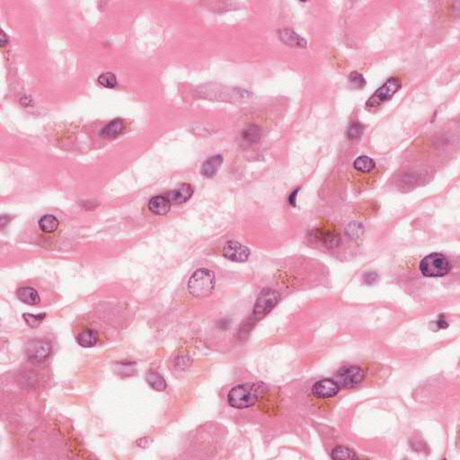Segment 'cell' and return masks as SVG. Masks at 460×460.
I'll return each mask as SVG.
<instances>
[{"instance_id":"cell-1","label":"cell","mask_w":460,"mask_h":460,"mask_svg":"<svg viewBox=\"0 0 460 460\" xmlns=\"http://www.w3.org/2000/svg\"><path fill=\"white\" fill-rule=\"evenodd\" d=\"M263 382H246L234 386L227 395V403L237 409L249 408L256 405L267 393Z\"/></svg>"},{"instance_id":"cell-2","label":"cell","mask_w":460,"mask_h":460,"mask_svg":"<svg viewBox=\"0 0 460 460\" xmlns=\"http://www.w3.org/2000/svg\"><path fill=\"white\" fill-rule=\"evenodd\" d=\"M215 283V275L213 271L201 268L194 271L191 276L188 282V290L194 297H207L214 290Z\"/></svg>"},{"instance_id":"cell-3","label":"cell","mask_w":460,"mask_h":460,"mask_svg":"<svg viewBox=\"0 0 460 460\" xmlns=\"http://www.w3.org/2000/svg\"><path fill=\"white\" fill-rule=\"evenodd\" d=\"M420 270L426 277H442L450 271L451 264L444 255L433 252L423 258Z\"/></svg>"},{"instance_id":"cell-4","label":"cell","mask_w":460,"mask_h":460,"mask_svg":"<svg viewBox=\"0 0 460 460\" xmlns=\"http://www.w3.org/2000/svg\"><path fill=\"white\" fill-rule=\"evenodd\" d=\"M280 300L281 295L278 291L270 288L262 290L254 307L252 318L256 320L264 318L278 304Z\"/></svg>"},{"instance_id":"cell-5","label":"cell","mask_w":460,"mask_h":460,"mask_svg":"<svg viewBox=\"0 0 460 460\" xmlns=\"http://www.w3.org/2000/svg\"><path fill=\"white\" fill-rule=\"evenodd\" d=\"M365 379V372L358 366L342 367L335 373L334 380L341 389H349L360 385Z\"/></svg>"},{"instance_id":"cell-6","label":"cell","mask_w":460,"mask_h":460,"mask_svg":"<svg viewBox=\"0 0 460 460\" xmlns=\"http://www.w3.org/2000/svg\"><path fill=\"white\" fill-rule=\"evenodd\" d=\"M401 82L397 78H391L373 94L366 103V109L373 110L393 97L401 88Z\"/></svg>"},{"instance_id":"cell-7","label":"cell","mask_w":460,"mask_h":460,"mask_svg":"<svg viewBox=\"0 0 460 460\" xmlns=\"http://www.w3.org/2000/svg\"><path fill=\"white\" fill-rule=\"evenodd\" d=\"M249 256L250 250L238 242H227L223 248V256L236 263L246 262L248 260Z\"/></svg>"},{"instance_id":"cell-8","label":"cell","mask_w":460,"mask_h":460,"mask_svg":"<svg viewBox=\"0 0 460 460\" xmlns=\"http://www.w3.org/2000/svg\"><path fill=\"white\" fill-rule=\"evenodd\" d=\"M341 388L333 379H321L315 383L312 387L313 396L321 399L334 397L340 392Z\"/></svg>"},{"instance_id":"cell-9","label":"cell","mask_w":460,"mask_h":460,"mask_svg":"<svg viewBox=\"0 0 460 460\" xmlns=\"http://www.w3.org/2000/svg\"><path fill=\"white\" fill-rule=\"evenodd\" d=\"M26 353L28 358L34 362H40L44 360L51 353V345L46 341H31L27 345Z\"/></svg>"},{"instance_id":"cell-10","label":"cell","mask_w":460,"mask_h":460,"mask_svg":"<svg viewBox=\"0 0 460 460\" xmlns=\"http://www.w3.org/2000/svg\"><path fill=\"white\" fill-rule=\"evenodd\" d=\"M314 234L315 239L321 242V244L327 247L334 248L339 245L340 235L332 227L330 228L328 226H321L318 229L314 231Z\"/></svg>"},{"instance_id":"cell-11","label":"cell","mask_w":460,"mask_h":460,"mask_svg":"<svg viewBox=\"0 0 460 460\" xmlns=\"http://www.w3.org/2000/svg\"><path fill=\"white\" fill-rule=\"evenodd\" d=\"M193 194V188L189 183H182L178 188L168 193L167 198L171 204H182L189 200Z\"/></svg>"},{"instance_id":"cell-12","label":"cell","mask_w":460,"mask_h":460,"mask_svg":"<svg viewBox=\"0 0 460 460\" xmlns=\"http://www.w3.org/2000/svg\"><path fill=\"white\" fill-rule=\"evenodd\" d=\"M279 38L280 40L288 46L297 47V48H306L307 47V41L304 38L301 37L297 33L290 29H283L279 31Z\"/></svg>"},{"instance_id":"cell-13","label":"cell","mask_w":460,"mask_h":460,"mask_svg":"<svg viewBox=\"0 0 460 460\" xmlns=\"http://www.w3.org/2000/svg\"><path fill=\"white\" fill-rule=\"evenodd\" d=\"M223 164V156L220 155L213 156L210 157L202 164L200 168L201 175H204L207 178H212L218 173L219 168Z\"/></svg>"},{"instance_id":"cell-14","label":"cell","mask_w":460,"mask_h":460,"mask_svg":"<svg viewBox=\"0 0 460 460\" xmlns=\"http://www.w3.org/2000/svg\"><path fill=\"white\" fill-rule=\"evenodd\" d=\"M171 205L170 200H168L167 196L159 195L153 197L149 200V208L156 215H166L170 211Z\"/></svg>"},{"instance_id":"cell-15","label":"cell","mask_w":460,"mask_h":460,"mask_svg":"<svg viewBox=\"0 0 460 460\" xmlns=\"http://www.w3.org/2000/svg\"><path fill=\"white\" fill-rule=\"evenodd\" d=\"M16 295H17L19 301H22V303L26 305L34 306V305H37L41 301L37 291L31 287L19 288Z\"/></svg>"},{"instance_id":"cell-16","label":"cell","mask_w":460,"mask_h":460,"mask_svg":"<svg viewBox=\"0 0 460 460\" xmlns=\"http://www.w3.org/2000/svg\"><path fill=\"white\" fill-rule=\"evenodd\" d=\"M99 338V334L97 330L95 329H85V330L81 332L78 334L77 338V341L78 344L85 347V348H90L93 347L97 344Z\"/></svg>"},{"instance_id":"cell-17","label":"cell","mask_w":460,"mask_h":460,"mask_svg":"<svg viewBox=\"0 0 460 460\" xmlns=\"http://www.w3.org/2000/svg\"><path fill=\"white\" fill-rule=\"evenodd\" d=\"M125 123L122 119H115L108 123L101 130V136L104 137H114L123 132Z\"/></svg>"},{"instance_id":"cell-18","label":"cell","mask_w":460,"mask_h":460,"mask_svg":"<svg viewBox=\"0 0 460 460\" xmlns=\"http://www.w3.org/2000/svg\"><path fill=\"white\" fill-rule=\"evenodd\" d=\"M241 137L244 143H246L248 145H252L255 143H257L260 140V128L255 124L248 125V126L245 127L242 131Z\"/></svg>"},{"instance_id":"cell-19","label":"cell","mask_w":460,"mask_h":460,"mask_svg":"<svg viewBox=\"0 0 460 460\" xmlns=\"http://www.w3.org/2000/svg\"><path fill=\"white\" fill-rule=\"evenodd\" d=\"M38 225L41 231L45 233H53L58 229L60 221L56 218L55 216L46 214L41 217V219L38 221Z\"/></svg>"},{"instance_id":"cell-20","label":"cell","mask_w":460,"mask_h":460,"mask_svg":"<svg viewBox=\"0 0 460 460\" xmlns=\"http://www.w3.org/2000/svg\"><path fill=\"white\" fill-rule=\"evenodd\" d=\"M146 380L149 383V386L156 391H164L167 388V382L159 373L155 371H150L146 375Z\"/></svg>"},{"instance_id":"cell-21","label":"cell","mask_w":460,"mask_h":460,"mask_svg":"<svg viewBox=\"0 0 460 460\" xmlns=\"http://www.w3.org/2000/svg\"><path fill=\"white\" fill-rule=\"evenodd\" d=\"M374 160L366 156H359L353 163V167L360 173H370L375 168Z\"/></svg>"},{"instance_id":"cell-22","label":"cell","mask_w":460,"mask_h":460,"mask_svg":"<svg viewBox=\"0 0 460 460\" xmlns=\"http://www.w3.org/2000/svg\"><path fill=\"white\" fill-rule=\"evenodd\" d=\"M332 457L334 459H354L358 458L356 453L353 449L345 446H337L332 451Z\"/></svg>"},{"instance_id":"cell-23","label":"cell","mask_w":460,"mask_h":460,"mask_svg":"<svg viewBox=\"0 0 460 460\" xmlns=\"http://www.w3.org/2000/svg\"><path fill=\"white\" fill-rule=\"evenodd\" d=\"M348 79H349L350 85L353 88L360 89V88H363L364 86L367 85V81L365 80L363 76L357 71L352 72L349 75Z\"/></svg>"},{"instance_id":"cell-24","label":"cell","mask_w":460,"mask_h":460,"mask_svg":"<svg viewBox=\"0 0 460 460\" xmlns=\"http://www.w3.org/2000/svg\"><path fill=\"white\" fill-rule=\"evenodd\" d=\"M347 233L354 240H360L363 237L364 228L361 224L358 222L351 223L347 227Z\"/></svg>"},{"instance_id":"cell-25","label":"cell","mask_w":460,"mask_h":460,"mask_svg":"<svg viewBox=\"0 0 460 460\" xmlns=\"http://www.w3.org/2000/svg\"><path fill=\"white\" fill-rule=\"evenodd\" d=\"M98 82L106 88H114L115 86L117 85L116 77L111 72H106V73L101 75L100 77L98 78Z\"/></svg>"},{"instance_id":"cell-26","label":"cell","mask_w":460,"mask_h":460,"mask_svg":"<svg viewBox=\"0 0 460 460\" xmlns=\"http://www.w3.org/2000/svg\"><path fill=\"white\" fill-rule=\"evenodd\" d=\"M45 314H39V315H32V314H24V319L26 324L31 327H39L42 320L45 318Z\"/></svg>"},{"instance_id":"cell-27","label":"cell","mask_w":460,"mask_h":460,"mask_svg":"<svg viewBox=\"0 0 460 460\" xmlns=\"http://www.w3.org/2000/svg\"><path fill=\"white\" fill-rule=\"evenodd\" d=\"M364 128L360 123H353L348 129L347 134L348 137L352 140H355L358 137H361V135L363 134Z\"/></svg>"},{"instance_id":"cell-28","label":"cell","mask_w":460,"mask_h":460,"mask_svg":"<svg viewBox=\"0 0 460 460\" xmlns=\"http://www.w3.org/2000/svg\"><path fill=\"white\" fill-rule=\"evenodd\" d=\"M379 276L374 271H369L363 275V280L367 285H373L378 281Z\"/></svg>"},{"instance_id":"cell-29","label":"cell","mask_w":460,"mask_h":460,"mask_svg":"<svg viewBox=\"0 0 460 460\" xmlns=\"http://www.w3.org/2000/svg\"><path fill=\"white\" fill-rule=\"evenodd\" d=\"M298 191H300V189H297L296 190V191H294V192H292V193H291L290 197H289V202H290V204L291 205V206H293V207H295V206H296V201H297V196Z\"/></svg>"},{"instance_id":"cell-30","label":"cell","mask_w":460,"mask_h":460,"mask_svg":"<svg viewBox=\"0 0 460 460\" xmlns=\"http://www.w3.org/2000/svg\"><path fill=\"white\" fill-rule=\"evenodd\" d=\"M438 327L439 328H442V329H445L448 327V324L446 322L445 320L443 319L442 317H441L438 321Z\"/></svg>"},{"instance_id":"cell-31","label":"cell","mask_w":460,"mask_h":460,"mask_svg":"<svg viewBox=\"0 0 460 460\" xmlns=\"http://www.w3.org/2000/svg\"><path fill=\"white\" fill-rule=\"evenodd\" d=\"M5 37H6L5 33L4 32H2V36H1V47H4V45L6 44V43H8V42L5 41Z\"/></svg>"}]
</instances>
